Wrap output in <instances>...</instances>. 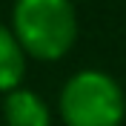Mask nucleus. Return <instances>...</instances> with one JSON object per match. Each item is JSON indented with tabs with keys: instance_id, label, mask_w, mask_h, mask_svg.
<instances>
[{
	"instance_id": "3",
	"label": "nucleus",
	"mask_w": 126,
	"mask_h": 126,
	"mask_svg": "<svg viewBox=\"0 0 126 126\" xmlns=\"http://www.w3.org/2000/svg\"><path fill=\"white\" fill-rule=\"evenodd\" d=\"M3 118L9 126H49V109L32 89H12L3 100Z\"/></svg>"
},
{
	"instance_id": "2",
	"label": "nucleus",
	"mask_w": 126,
	"mask_h": 126,
	"mask_svg": "<svg viewBox=\"0 0 126 126\" xmlns=\"http://www.w3.org/2000/svg\"><path fill=\"white\" fill-rule=\"evenodd\" d=\"M60 115L66 126H120L126 97L120 83L100 69H83L66 80L60 92Z\"/></svg>"
},
{
	"instance_id": "1",
	"label": "nucleus",
	"mask_w": 126,
	"mask_h": 126,
	"mask_svg": "<svg viewBox=\"0 0 126 126\" xmlns=\"http://www.w3.org/2000/svg\"><path fill=\"white\" fill-rule=\"evenodd\" d=\"M12 32L26 55L57 60L78 37V15L72 0H17Z\"/></svg>"
},
{
	"instance_id": "4",
	"label": "nucleus",
	"mask_w": 126,
	"mask_h": 126,
	"mask_svg": "<svg viewBox=\"0 0 126 126\" xmlns=\"http://www.w3.org/2000/svg\"><path fill=\"white\" fill-rule=\"evenodd\" d=\"M23 72H26V52L17 43L15 32L0 23V92L17 89Z\"/></svg>"
}]
</instances>
